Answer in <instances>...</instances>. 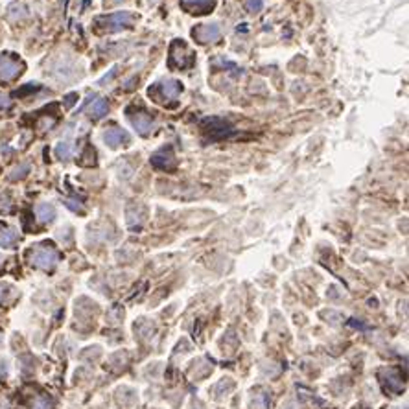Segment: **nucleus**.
<instances>
[{
    "label": "nucleus",
    "instance_id": "obj_9",
    "mask_svg": "<svg viewBox=\"0 0 409 409\" xmlns=\"http://www.w3.org/2000/svg\"><path fill=\"white\" fill-rule=\"evenodd\" d=\"M220 26L218 24H203L197 26L194 30V35L201 43H214L216 39H220Z\"/></svg>",
    "mask_w": 409,
    "mask_h": 409
},
{
    "label": "nucleus",
    "instance_id": "obj_17",
    "mask_svg": "<svg viewBox=\"0 0 409 409\" xmlns=\"http://www.w3.org/2000/svg\"><path fill=\"white\" fill-rule=\"evenodd\" d=\"M9 103H11V100H9V96H6L4 92H0V111H2V109H7V107H9Z\"/></svg>",
    "mask_w": 409,
    "mask_h": 409
},
{
    "label": "nucleus",
    "instance_id": "obj_11",
    "mask_svg": "<svg viewBox=\"0 0 409 409\" xmlns=\"http://www.w3.org/2000/svg\"><path fill=\"white\" fill-rule=\"evenodd\" d=\"M109 111V103L103 98H94V101H92V105H88L87 109V114L90 116V118H101V116H105Z\"/></svg>",
    "mask_w": 409,
    "mask_h": 409
},
{
    "label": "nucleus",
    "instance_id": "obj_16",
    "mask_svg": "<svg viewBox=\"0 0 409 409\" xmlns=\"http://www.w3.org/2000/svg\"><path fill=\"white\" fill-rule=\"evenodd\" d=\"M11 210V203L7 197H0V212H9Z\"/></svg>",
    "mask_w": 409,
    "mask_h": 409
},
{
    "label": "nucleus",
    "instance_id": "obj_7",
    "mask_svg": "<svg viewBox=\"0 0 409 409\" xmlns=\"http://www.w3.org/2000/svg\"><path fill=\"white\" fill-rule=\"evenodd\" d=\"M127 140H129V135L116 126L109 127V129L103 131V142H105L109 148H118V146H122L124 142H127Z\"/></svg>",
    "mask_w": 409,
    "mask_h": 409
},
{
    "label": "nucleus",
    "instance_id": "obj_15",
    "mask_svg": "<svg viewBox=\"0 0 409 409\" xmlns=\"http://www.w3.org/2000/svg\"><path fill=\"white\" fill-rule=\"evenodd\" d=\"M11 286H7V284L0 282V304H4V302L11 297Z\"/></svg>",
    "mask_w": 409,
    "mask_h": 409
},
{
    "label": "nucleus",
    "instance_id": "obj_14",
    "mask_svg": "<svg viewBox=\"0 0 409 409\" xmlns=\"http://www.w3.org/2000/svg\"><path fill=\"white\" fill-rule=\"evenodd\" d=\"M56 155L61 159V161H69V159L74 155V148H72L70 142H61V144H57L56 148Z\"/></svg>",
    "mask_w": 409,
    "mask_h": 409
},
{
    "label": "nucleus",
    "instance_id": "obj_8",
    "mask_svg": "<svg viewBox=\"0 0 409 409\" xmlns=\"http://www.w3.org/2000/svg\"><path fill=\"white\" fill-rule=\"evenodd\" d=\"M129 120H131V124L140 135H148L153 129V118L144 111H137V114H129Z\"/></svg>",
    "mask_w": 409,
    "mask_h": 409
},
{
    "label": "nucleus",
    "instance_id": "obj_5",
    "mask_svg": "<svg viewBox=\"0 0 409 409\" xmlns=\"http://www.w3.org/2000/svg\"><path fill=\"white\" fill-rule=\"evenodd\" d=\"M133 15L127 11H120V13H114V15H111V17H103V19L100 20L101 24L107 28L109 32H118V30H122V28H127V26L133 24Z\"/></svg>",
    "mask_w": 409,
    "mask_h": 409
},
{
    "label": "nucleus",
    "instance_id": "obj_19",
    "mask_svg": "<svg viewBox=\"0 0 409 409\" xmlns=\"http://www.w3.org/2000/svg\"><path fill=\"white\" fill-rule=\"evenodd\" d=\"M0 262H2V256H0Z\"/></svg>",
    "mask_w": 409,
    "mask_h": 409
},
{
    "label": "nucleus",
    "instance_id": "obj_4",
    "mask_svg": "<svg viewBox=\"0 0 409 409\" xmlns=\"http://www.w3.org/2000/svg\"><path fill=\"white\" fill-rule=\"evenodd\" d=\"M22 72V63L11 54L0 56V80H13Z\"/></svg>",
    "mask_w": 409,
    "mask_h": 409
},
{
    "label": "nucleus",
    "instance_id": "obj_18",
    "mask_svg": "<svg viewBox=\"0 0 409 409\" xmlns=\"http://www.w3.org/2000/svg\"><path fill=\"white\" fill-rule=\"evenodd\" d=\"M24 173H28V166H22V170H17L11 173V179H17V177H22Z\"/></svg>",
    "mask_w": 409,
    "mask_h": 409
},
{
    "label": "nucleus",
    "instance_id": "obj_3",
    "mask_svg": "<svg viewBox=\"0 0 409 409\" xmlns=\"http://www.w3.org/2000/svg\"><path fill=\"white\" fill-rule=\"evenodd\" d=\"M203 129L212 139H223V137H229L234 133V127L227 120L221 118H207L203 122Z\"/></svg>",
    "mask_w": 409,
    "mask_h": 409
},
{
    "label": "nucleus",
    "instance_id": "obj_12",
    "mask_svg": "<svg viewBox=\"0 0 409 409\" xmlns=\"http://www.w3.org/2000/svg\"><path fill=\"white\" fill-rule=\"evenodd\" d=\"M19 240V234L13 227H0V247H13Z\"/></svg>",
    "mask_w": 409,
    "mask_h": 409
},
{
    "label": "nucleus",
    "instance_id": "obj_2",
    "mask_svg": "<svg viewBox=\"0 0 409 409\" xmlns=\"http://www.w3.org/2000/svg\"><path fill=\"white\" fill-rule=\"evenodd\" d=\"M183 92V85L177 80H161L153 87H150V96H161L164 101L177 100Z\"/></svg>",
    "mask_w": 409,
    "mask_h": 409
},
{
    "label": "nucleus",
    "instance_id": "obj_1",
    "mask_svg": "<svg viewBox=\"0 0 409 409\" xmlns=\"http://www.w3.org/2000/svg\"><path fill=\"white\" fill-rule=\"evenodd\" d=\"M57 260H59V254L52 245L48 244H41V245H35L30 251V262H32L35 267L44 271H50L56 267Z\"/></svg>",
    "mask_w": 409,
    "mask_h": 409
},
{
    "label": "nucleus",
    "instance_id": "obj_6",
    "mask_svg": "<svg viewBox=\"0 0 409 409\" xmlns=\"http://www.w3.org/2000/svg\"><path fill=\"white\" fill-rule=\"evenodd\" d=\"M150 161L155 168H159V170H171V168L175 166V155H173V151H171L170 146H168V148H161L159 151H155V153L151 155Z\"/></svg>",
    "mask_w": 409,
    "mask_h": 409
},
{
    "label": "nucleus",
    "instance_id": "obj_10",
    "mask_svg": "<svg viewBox=\"0 0 409 409\" xmlns=\"http://www.w3.org/2000/svg\"><path fill=\"white\" fill-rule=\"evenodd\" d=\"M382 376H384V387L391 393H398V391L404 389V382L400 374H398L395 369H387V371H382Z\"/></svg>",
    "mask_w": 409,
    "mask_h": 409
},
{
    "label": "nucleus",
    "instance_id": "obj_13",
    "mask_svg": "<svg viewBox=\"0 0 409 409\" xmlns=\"http://www.w3.org/2000/svg\"><path fill=\"white\" fill-rule=\"evenodd\" d=\"M35 214H37V220L41 223H50L56 218V208L48 205V203H41V205L35 207Z\"/></svg>",
    "mask_w": 409,
    "mask_h": 409
}]
</instances>
